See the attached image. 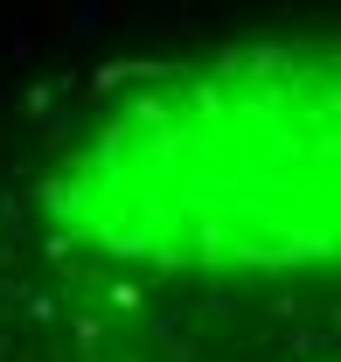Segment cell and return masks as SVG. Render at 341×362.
Masks as SVG:
<instances>
[{"label":"cell","instance_id":"cell-1","mask_svg":"<svg viewBox=\"0 0 341 362\" xmlns=\"http://www.w3.org/2000/svg\"><path fill=\"white\" fill-rule=\"evenodd\" d=\"M0 362H341V14L0 77Z\"/></svg>","mask_w":341,"mask_h":362}]
</instances>
